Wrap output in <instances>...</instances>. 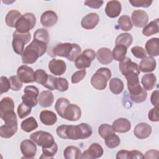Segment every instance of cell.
Wrapping results in <instances>:
<instances>
[{
  "label": "cell",
  "instance_id": "obj_47",
  "mask_svg": "<svg viewBox=\"0 0 159 159\" xmlns=\"http://www.w3.org/2000/svg\"><path fill=\"white\" fill-rule=\"evenodd\" d=\"M10 84H11V89L13 91H19L22 87V81L19 78L17 75L11 76L9 78Z\"/></svg>",
  "mask_w": 159,
  "mask_h": 159
},
{
  "label": "cell",
  "instance_id": "obj_19",
  "mask_svg": "<svg viewBox=\"0 0 159 159\" xmlns=\"http://www.w3.org/2000/svg\"><path fill=\"white\" fill-rule=\"evenodd\" d=\"M99 21V17L98 14L92 12L85 16L81 21V25L83 28L88 30L94 29Z\"/></svg>",
  "mask_w": 159,
  "mask_h": 159
},
{
  "label": "cell",
  "instance_id": "obj_29",
  "mask_svg": "<svg viewBox=\"0 0 159 159\" xmlns=\"http://www.w3.org/2000/svg\"><path fill=\"white\" fill-rule=\"evenodd\" d=\"M21 16L22 15L20 12L17 10H11L9 11L5 19L6 25L12 28L16 27V25Z\"/></svg>",
  "mask_w": 159,
  "mask_h": 159
},
{
  "label": "cell",
  "instance_id": "obj_25",
  "mask_svg": "<svg viewBox=\"0 0 159 159\" xmlns=\"http://www.w3.org/2000/svg\"><path fill=\"white\" fill-rule=\"evenodd\" d=\"M145 50L151 57H157L159 55V39L153 37L147 41Z\"/></svg>",
  "mask_w": 159,
  "mask_h": 159
},
{
  "label": "cell",
  "instance_id": "obj_10",
  "mask_svg": "<svg viewBox=\"0 0 159 159\" xmlns=\"http://www.w3.org/2000/svg\"><path fill=\"white\" fill-rule=\"evenodd\" d=\"M17 75L22 83H29L35 81V71L29 66L25 65L20 66L17 70Z\"/></svg>",
  "mask_w": 159,
  "mask_h": 159
},
{
  "label": "cell",
  "instance_id": "obj_59",
  "mask_svg": "<svg viewBox=\"0 0 159 159\" xmlns=\"http://www.w3.org/2000/svg\"><path fill=\"white\" fill-rule=\"evenodd\" d=\"M129 151L125 150H121L117 153V159H128V155Z\"/></svg>",
  "mask_w": 159,
  "mask_h": 159
},
{
  "label": "cell",
  "instance_id": "obj_20",
  "mask_svg": "<svg viewBox=\"0 0 159 159\" xmlns=\"http://www.w3.org/2000/svg\"><path fill=\"white\" fill-rule=\"evenodd\" d=\"M58 20L57 14L53 11H46L41 15L40 22L45 27H50L54 25Z\"/></svg>",
  "mask_w": 159,
  "mask_h": 159
},
{
  "label": "cell",
  "instance_id": "obj_5",
  "mask_svg": "<svg viewBox=\"0 0 159 159\" xmlns=\"http://www.w3.org/2000/svg\"><path fill=\"white\" fill-rule=\"evenodd\" d=\"M36 18L34 14L27 12L20 17L16 25V31L20 33H28L35 25Z\"/></svg>",
  "mask_w": 159,
  "mask_h": 159
},
{
  "label": "cell",
  "instance_id": "obj_28",
  "mask_svg": "<svg viewBox=\"0 0 159 159\" xmlns=\"http://www.w3.org/2000/svg\"><path fill=\"white\" fill-rule=\"evenodd\" d=\"M159 19H157L153 21H151L149 24L143 27L142 30V34L146 36L149 37L159 32Z\"/></svg>",
  "mask_w": 159,
  "mask_h": 159
},
{
  "label": "cell",
  "instance_id": "obj_43",
  "mask_svg": "<svg viewBox=\"0 0 159 159\" xmlns=\"http://www.w3.org/2000/svg\"><path fill=\"white\" fill-rule=\"evenodd\" d=\"M48 75L43 70L38 69L35 71V82L42 84L43 86L47 83Z\"/></svg>",
  "mask_w": 159,
  "mask_h": 159
},
{
  "label": "cell",
  "instance_id": "obj_49",
  "mask_svg": "<svg viewBox=\"0 0 159 159\" xmlns=\"http://www.w3.org/2000/svg\"><path fill=\"white\" fill-rule=\"evenodd\" d=\"M133 55L137 58H143L147 57V52L143 48L139 46H135L131 48Z\"/></svg>",
  "mask_w": 159,
  "mask_h": 159
},
{
  "label": "cell",
  "instance_id": "obj_50",
  "mask_svg": "<svg viewBox=\"0 0 159 159\" xmlns=\"http://www.w3.org/2000/svg\"><path fill=\"white\" fill-rule=\"evenodd\" d=\"M0 85H1V94L6 93L11 88V84L9 80L6 76H1L0 78Z\"/></svg>",
  "mask_w": 159,
  "mask_h": 159
},
{
  "label": "cell",
  "instance_id": "obj_12",
  "mask_svg": "<svg viewBox=\"0 0 159 159\" xmlns=\"http://www.w3.org/2000/svg\"><path fill=\"white\" fill-rule=\"evenodd\" d=\"M81 116L80 107L75 104H69L65 108L62 118L70 121H77Z\"/></svg>",
  "mask_w": 159,
  "mask_h": 159
},
{
  "label": "cell",
  "instance_id": "obj_51",
  "mask_svg": "<svg viewBox=\"0 0 159 159\" xmlns=\"http://www.w3.org/2000/svg\"><path fill=\"white\" fill-rule=\"evenodd\" d=\"M152 0H130L129 2L132 4V6L134 7H149L152 3Z\"/></svg>",
  "mask_w": 159,
  "mask_h": 159
},
{
  "label": "cell",
  "instance_id": "obj_30",
  "mask_svg": "<svg viewBox=\"0 0 159 159\" xmlns=\"http://www.w3.org/2000/svg\"><path fill=\"white\" fill-rule=\"evenodd\" d=\"M17 130V125L4 124L0 127V136L2 138L9 139L12 137Z\"/></svg>",
  "mask_w": 159,
  "mask_h": 159
},
{
  "label": "cell",
  "instance_id": "obj_11",
  "mask_svg": "<svg viewBox=\"0 0 159 159\" xmlns=\"http://www.w3.org/2000/svg\"><path fill=\"white\" fill-rule=\"evenodd\" d=\"M20 148L25 158H33L37 152V147L35 142L32 140L25 139L23 140L20 145Z\"/></svg>",
  "mask_w": 159,
  "mask_h": 159
},
{
  "label": "cell",
  "instance_id": "obj_27",
  "mask_svg": "<svg viewBox=\"0 0 159 159\" xmlns=\"http://www.w3.org/2000/svg\"><path fill=\"white\" fill-rule=\"evenodd\" d=\"M143 89L147 91L153 89L157 82V78L153 73H148L144 75L141 80Z\"/></svg>",
  "mask_w": 159,
  "mask_h": 159
},
{
  "label": "cell",
  "instance_id": "obj_42",
  "mask_svg": "<svg viewBox=\"0 0 159 159\" xmlns=\"http://www.w3.org/2000/svg\"><path fill=\"white\" fill-rule=\"evenodd\" d=\"M0 117L4 120L6 124L17 125V117L14 111L6 112L4 114L0 116Z\"/></svg>",
  "mask_w": 159,
  "mask_h": 159
},
{
  "label": "cell",
  "instance_id": "obj_44",
  "mask_svg": "<svg viewBox=\"0 0 159 159\" xmlns=\"http://www.w3.org/2000/svg\"><path fill=\"white\" fill-rule=\"evenodd\" d=\"M32 107L24 102L20 103L17 107V114L20 119H23L29 116L32 111Z\"/></svg>",
  "mask_w": 159,
  "mask_h": 159
},
{
  "label": "cell",
  "instance_id": "obj_54",
  "mask_svg": "<svg viewBox=\"0 0 159 159\" xmlns=\"http://www.w3.org/2000/svg\"><path fill=\"white\" fill-rule=\"evenodd\" d=\"M103 4L102 1H91L88 0L84 1V4L91 8L93 9H99L102 6Z\"/></svg>",
  "mask_w": 159,
  "mask_h": 159
},
{
  "label": "cell",
  "instance_id": "obj_38",
  "mask_svg": "<svg viewBox=\"0 0 159 159\" xmlns=\"http://www.w3.org/2000/svg\"><path fill=\"white\" fill-rule=\"evenodd\" d=\"M34 40L40 41L48 44L49 42V34L48 31L43 28L38 29L34 33Z\"/></svg>",
  "mask_w": 159,
  "mask_h": 159
},
{
  "label": "cell",
  "instance_id": "obj_4",
  "mask_svg": "<svg viewBox=\"0 0 159 159\" xmlns=\"http://www.w3.org/2000/svg\"><path fill=\"white\" fill-rule=\"evenodd\" d=\"M111 77V71L107 68H100L91 78V85L96 89L103 90Z\"/></svg>",
  "mask_w": 159,
  "mask_h": 159
},
{
  "label": "cell",
  "instance_id": "obj_46",
  "mask_svg": "<svg viewBox=\"0 0 159 159\" xmlns=\"http://www.w3.org/2000/svg\"><path fill=\"white\" fill-rule=\"evenodd\" d=\"M55 89L63 92L68 89V82L64 78H56L55 83Z\"/></svg>",
  "mask_w": 159,
  "mask_h": 159
},
{
  "label": "cell",
  "instance_id": "obj_9",
  "mask_svg": "<svg viewBox=\"0 0 159 159\" xmlns=\"http://www.w3.org/2000/svg\"><path fill=\"white\" fill-rule=\"evenodd\" d=\"M24 94L22 96V102L31 107L37 106L38 102L37 97L39 95L38 88L35 86H27L24 89Z\"/></svg>",
  "mask_w": 159,
  "mask_h": 159
},
{
  "label": "cell",
  "instance_id": "obj_2",
  "mask_svg": "<svg viewBox=\"0 0 159 159\" xmlns=\"http://www.w3.org/2000/svg\"><path fill=\"white\" fill-rule=\"evenodd\" d=\"M47 44L36 40L25 47L22 54V61L24 64H32L39 57H42L47 51Z\"/></svg>",
  "mask_w": 159,
  "mask_h": 159
},
{
  "label": "cell",
  "instance_id": "obj_52",
  "mask_svg": "<svg viewBox=\"0 0 159 159\" xmlns=\"http://www.w3.org/2000/svg\"><path fill=\"white\" fill-rule=\"evenodd\" d=\"M147 96V93L146 90L143 89V91L139 94L135 96H130L132 100L136 103H140L145 101Z\"/></svg>",
  "mask_w": 159,
  "mask_h": 159
},
{
  "label": "cell",
  "instance_id": "obj_22",
  "mask_svg": "<svg viewBox=\"0 0 159 159\" xmlns=\"http://www.w3.org/2000/svg\"><path fill=\"white\" fill-rule=\"evenodd\" d=\"M112 127L114 130L119 133H125L130 130L131 128L130 122L125 118H119L114 120Z\"/></svg>",
  "mask_w": 159,
  "mask_h": 159
},
{
  "label": "cell",
  "instance_id": "obj_31",
  "mask_svg": "<svg viewBox=\"0 0 159 159\" xmlns=\"http://www.w3.org/2000/svg\"><path fill=\"white\" fill-rule=\"evenodd\" d=\"M14 109L13 99L9 97L3 98L0 101V116L6 112L12 111Z\"/></svg>",
  "mask_w": 159,
  "mask_h": 159
},
{
  "label": "cell",
  "instance_id": "obj_14",
  "mask_svg": "<svg viewBox=\"0 0 159 159\" xmlns=\"http://www.w3.org/2000/svg\"><path fill=\"white\" fill-rule=\"evenodd\" d=\"M103 152V148L99 143H93L89 146L88 150L84 151V152L81 154V158H98L102 155Z\"/></svg>",
  "mask_w": 159,
  "mask_h": 159
},
{
  "label": "cell",
  "instance_id": "obj_34",
  "mask_svg": "<svg viewBox=\"0 0 159 159\" xmlns=\"http://www.w3.org/2000/svg\"><path fill=\"white\" fill-rule=\"evenodd\" d=\"M133 42V37L129 33H122L117 37L115 41L116 45H122L125 47H129Z\"/></svg>",
  "mask_w": 159,
  "mask_h": 159
},
{
  "label": "cell",
  "instance_id": "obj_18",
  "mask_svg": "<svg viewBox=\"0 0 159 159\" xmlns=\"http://www.w3.org/2000/svg\"><path fill=\"white\" fill-rule=\"evenodd\" d=\"M152 133V127L147 123L141 122L136 125L134 130V134L139 139L148 138Z\"/></svg>",
  "mask_w": 159,
  "mask_h": 159
},
{
  "label": "cell",
  "instance_id": "obj_1",
  "mask_svg": "<svg viewBox=\"0 0 159 159\" xmlns=\"http://www.w3.org/2000/svg\"><path fill=\"white\" fill-rule=\"evenodd\" d=\"M57 135L63 139L78 140L89 137L93 130L91 127L86 123H81L77 125H61L56 130Z\"/></svg>",
  "mask_w": 159,
  "mask_h": 159
},
{
  "label": "cell",
  "instance_id": "obj_32",
  "mask_svg": "<svg viewBox=\"0 0 159 159\" xmlns=\"http://www.w3.org/2000/svg\"><path fill=\"white\" fill-rule=\"evenodd\" d=\"M81 150L75 146H68L63 152L64 157L66 159H79L81 157Z\"/></svg>",
  "mask_w": 159,
  "mask_h": 159
},
{
  "label": "cell",
  "instance_id": "obj_37",
  "mask_svg": "<svg viewBox=\"0 0 159 159\" xmlns=\"http://www.w3.org/2000/svg\"><path fill=\"white\" fill-rule=\"evenodd\" d=\"M117 22L119 25V28L123 31H129L133 27V24L130 20V18L127 15H122L121 16Z\"/></svg>",
  "mask_w": 159,
  "mask_h": 159
},
{
  "label": "cell",
  "instance_id": "obj_21",
  "mask_svg": "<svg viewBox=\"0 0 159 159\" xmlns=\"http://www.w3.org/2000/svg\"><path fill=\"white\" fill-rule=\"evenodd\" d=\"M96 56L98 61L102 65H108L111 63L114 59L111 50L106 47L98 49Z\"/></svg>",
  "mask_w": 159,
  "mask_h": 159
},
{
  "label": "cell",
  "instance_id": "obj_17",
  "mask_svg": "<svg viewBox=\"0 0 159 159\" xmlns=\"http://www.w3.org/2000/svg\"><path fill=\"white\" fill-rule=\"evenodd\" d=\"M121 4L118 1H109L107 2L105 7L106 14L110 18H116L121 12Z\"/></svg>",
  "mask_w": 159,
  "mask_h": 159
},
{
  "label": "cell",
  "instance_id": "obj_7",
  "mask_svg": "<svg viewBox=\"0 0 159 159\" xmlns=\"http://www.w3.org/2000/svg\"><path fill=\"white\" fill-rule=\"evenodd\" d=\"M30 139L37 145L42 147H50L55 142L53 135L50 133L42 130L37 131L30 134Z\"/></svg>",
  "mask_w": 159,
  "mask_h": 159
},
{
  "label": "cell",
  "instance_id": "obj_55",
  "mask_svg": "<svg viewBox=\"0 0 159 159\" xmlns=\"http://www.w3.org/2000/svg\"><path fill=\"white\" fill-rule=\"evenodd\" d=\"M56 78L57 77H55V76L49 75L48 80H47V83H45V84L43 86L45 88L50 89V90H52V91L55 89V83Z\"/></svg>",
  "mask_w": 159,
  "mask_h": 159
},
{
  "label": "cell",
  "instance_id": "obj_13",
  "mask_svg": "<svg viewBox=\"0 0 159 159\" xmlns=\"http://www.w3.org/2000/svg\"><path fill=\"white\" fill-rule=\"evenodd\" d=\"M119 68L121 73L124 76L131 72H135L139 75L140 74V70L139 69L138 65L136 63L132 61L130 58L129 57H125L119 62Z\"/></svg>",
  "mask_w": 159,
  "mask_h": 159
},
{
  "label": "cell",
  "instance_id": "obj_40",
  "mask_svg": "<svg viewBox=\"0 0 159 159\" xmlns=\"http://www.w3.org/2000/svg\"><path fill=\"white\" fill-rule=\"evenodd\" d=\"M70 104L68 99L65 98H60L57 99L56 101V103L55 104V109L58 113V114L60 117H63V112L66 107V106Z\"/></svg>",
  "mask_w": 159,
  "mask_h": 159
},
{
  "label": "cell",
  "instance_id": "obj_53",
  "mask_svg": "<svg viewBox=\"0 0 159 159\" xmlns=\"http://www.w3.org/2000/svg\"><path fill=\"white\" fill-rule=\"evenodd\" d=\"M158 107H154L153 108L151 109L148 112V119L150 120L152 122H158L159 120L158 114Z\"/></svg>",
  "mask_w": 159,
  "mask_h": 159
},
{
  "label": "cell",
  "instance_id": "obj_15",
  "mask_svg": "<svg viewBox=\"0 0 159 159\" xmlns=\"http://www.w3.org/2000/svg\"><path fill=\"white\" fill-rule=\"evenodd\" d=\"M132 22L137 27H143L147 25L148 21L147 13L143 10H135L131 15Z\"/></svg>",
  "mask_w": 159,
  "mask_h": 159
},
{
  "label": "cell",
  "instance_id": "obj_8",
  "mask_svg": "<svg viewBox=\"0 0 159 159\" xmlns=\"http://www.w3.org/2000/svg\"><path fill=\"white\" fill-rule=\"evenodd\" d=\"M96 57V53L92 49H86L75 60V65L76 68L82 70L90 66L91 61Z\"/></svg>",
  "mask_w": 159,
  "mask_h": 159
},
{
  "label": "cell",
  "instance_id": "obj_16",
  "mask_svg": "<svg viewBox=\"0 0 159 159\" xmlns=\"http://www.w3.org/2000/svg\"><path fill=\"white\" fill-rule=\"evenodd\" d=\"M48 70L54 75H62L66 71V65L64 61L53 58L48 63Z\"/></svg>",
  "mask_w": 159,
  "mask_h": 159
},
{
  "label": "cell",
  "instance_id": "obj_33",
  "mask_svg": "<svg viewBox=\"0 0 159 159\" xmlns=\"http://www.w3.org/2000/svg\"><path fill=\"white\" fill-rule=\"evenodd\" d=\"M20 127L23 131L30 132L38 127V123L34 117H30L22 122Z\"/></svg>",
  "mask_w": 159,
  "mask_h": 159
},
{
  "label": "cell",
  "instance_id": "obj_23",
  "mask_svg": "<svg viewBox=\"0 0 159 159\" xmlns=\"http://www.w3.org/2000/svg\"><path fill=\"white\" fill-rule=\"evenodd\" d=\"M157 63L152 57H145L140 61L139 69L143 73L152 72L155 70Z\"/></svg>",
  "mask_w": 159,
  "mask_h": 159
},
{
  "label": "cell",
  "instance_id": "obj_3",
  "mask_svg": "<svg viewBox=\"0 0 159 159\" xmlns=\"http://www.w3.org/2000/svg\"><path fill=\"white\" fill-rule=\"evenodd\" d=\"M81 52V47L76 43H60L53 48V53L55 56L66 58L71 61H75L80 55Z\"/></svg>",
  "mask_w": 159,
  "mask_h": 159
},
{
  "label": "cell",
  "instance_id": "obj_48",
  "mask_svg": "<svg viewBox=\"0 0 159 159\" xmlns=\"http://www.w3.org/2000/svg\"><path fill=\"white\" fill-rule=\"evenodd\" d=\"M86 71L85 69H82L81 70H78L75 72L71 76V83L73 84H76L83 80V78L86 76Z\"/></svg>",
  "mask_w": 159,
  "mask_h": 159
},
{
  "label": "cell",
  "instance_id": "obj_36",
  "mask_svg": "<svg viewBox=\"0 0 159 159\" xmlns=\"http://www.w3.org/2000/svg\"><path fill=\"white\" fill-rule=\"evenodd\" d=\"M127 48L122 45H116L112 51L113 58L116 61H120L122 60L126 55Z\"/></svg>",
  "mask_w": 159,
  "mask_h": 159
},
{
  "label": "cell",
  "instance_id": "obj_45",
  "mask_svg": "<svg viewBox=\"0 0 159 159\" xmlns=\"http://www.w3.org/2000/svg\"><path fill=\"white\" fill-rule=\"evenodd\" d=\"M98 133L102 138L104 139L107 135H109L112 133H115V131L114 130V129L111 125H110L107 124H101L99 127Z\"/></svg>",
  "mask_w": 159,
  "mask_h": 159
},
{
  "label": "cell",
  "instance_id": "obj_26",
  "mask_svg": "<svg viewBox=\"0 0 159 159\" xmlns=\"http://www.w3.org/2000/svg\"><path fill=\"white\" fill-rule=\"evenodd\" d=\"M40 121L45 125H53L57 120V115L51 111L43 110L39 116Z\"/></svg>",
  "mask_w": 159,
  "mask_h": 159
},
{
  "label": "cell",
  "instance_id": "obj_39",
  "mask_svg": "<svg viewBox=\"0 0 159 159\" xmlns=\"http://www.w3.org/2000/svg\"><path fill=\"white\" fill-rule=\"evenodd\" d=\"M105 143L109 148H114L118 147L120 143V138L115 133H112L104 138Z\"/></svg>",
  "mask_w": 159,
  "mask_h": 159
},
{
  "label": "cell",
  "instance_id": "obj_57",
  "mask_svg": "<svg viewBox=\"0 0 159 159\" xmlns=\"http://www.w3.org/2000/svg\"><path fill=\"white\" fill-rule=\"evenodd\" d=\"M158 94H159L158 90L157 89L152 93L150 98V100L152 105H153L155 107H158Z\"/></svg>",
  "mask_w": 159,
  "mask_h": 159
},
{
  "label": "cell",
  "instance_id": "obj_56",
  "mask_svg": "<svg viewBox=\"0 0 159 159\" xmlns=\"http://www.w3.org/2000/svg\"><path fill=\"white\" fill-rule=\"evenodd\" d=\"M134 158H143V153L138 150H132L129 151L128 155V159H134Z\"/></svg>",
  "mask_w": 159,
  "mask_h": 159
},
{
  "label": "cell",
  "instance_id": "obj_35",
  "mask_svg": "<svg viewBox=\"0 0 159 159\" xmlns=\"http://www.w3.org/2000/svg\"><path fill=\"white\" fill-rule=\"evenodd\" d=\"M109 89L114 94H120L124 89V83L118 78H113L109 81Z\"/></svg>",
  "mask_w": 159,
  "mask_h": 159
},
{
  "label": "cell",
  "instance_id": "obj_24",
  "mask_svg": "<svg viewBox=\"0 0 159 159\" xmlns=\"http://www.w3.org/2000/svg\"><path fill=\"white\" fill-rule=\"evenodd\" d=\"M39 104L43 107H47L51 106L54 101V97L53 93L50 90H45L42 91L38 97Z\"/></svg>",
  "mask_w": 159,
  "mask_h": 159
},
{
  "label": "cell",
  "instance_id": "obj_58",
  "mask_svg": "<svg viewBox=\"0 0 159 159\" xmlns=\"http://www.w3.org/2000/svg\"><path fill=\"white\" fill-rule=\"evenodd\" d=\"M159 152L158 150H150L145 153L143 155V158H157L158 157Z\"/></svg>",
  "mask_w": 159,
  "mask_h": 159
},
{
  "label": "cell",
  "instance_id": "obj_6",
  "mask_svg": "<svg viewBox=\"0 0 159 159\" xmlns=\"http://www.w3.org/2000/svg\"><path fill=\"white\" fill-rule=\"evenodd\" d=\"M12 48L14 52L18 55L22 54L24 50V46L29 43L31 39V35L28 33H20L17 31L13 32Z\"/></svg>",
  "mask_w": 159,
  "mask_h": 159
},
{
  "label": "cell",
  "instance_id": "obj_41",
  "mask_svg": "<svg viewBox=\"0 0 159 159\" xmlns=\"http://www.w3.org/2000/svg\"><path fill=\"white\" fill-rule=\"evenodd\" d=\"M58 150V146L56 142L52 145L47 147H42V155L40 158H52Z\"/></svg>",
  "mask_w": 159,
  "mask_h": 159
}]
</instances>
